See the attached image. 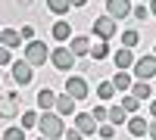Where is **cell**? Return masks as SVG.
<instances>
[{
	"label": "cell",
	"instance_id": "74e56055",
	"mask_svg": "<svg viewBox=\"0 0 156 140\" xmlns=\"http://www.w3.org/2000/svg\"><path fill=\"white\" fill-rule=\"evenodd\" d=\"M19 3H22V6H31V0H19Z\"/></svg>",
	"mask_w": 156,
	"mask_h": 140
},
{
	"label": "cell",
	"instance_id": "277c9868",
	"mask_svg": "<svg viewBox=\"0 0 156 140\" xmlns=\"http://www.w3.org/2000/svg\"><path fill=\"white\" fill-rule=\"evenodd\" d=\"M66 94L78 103V100H87V97H90V87H87V81H84V78H78V75H69V78H66Z\"/></svg>",
	"mask_w": 156,
	"mask_h": 140
},
{
	"label": "cell",
	"instance_id": "5b68a950",
	"mask_svg": "<svg viewBox=\"0 0 156 140\" xmlns=\"http://www.w3.org/2000/svg\"><path fill=\"white\" fill-rule=\"evenodd\" d=\"M90 28H94V34L100 37V41H109V37L119 31V25H115V19H109V16H97L94 22H90Z\"/></svg>",
	"mask_w": 156,
	"mask_h": 140
},
{
	"label": "cell",
	"instance_id": "f35d334b",
	"mask_svg": "<svg viewBox=\"0 0 156 140\" xmlns=\"http://www.w3.org/2000/svg\"><path fill=\"white\" fill-rule=\"evenodd\" d=\"M37 140H50V137H37Z\"/></svg>",
	"mask_w": 156,
	"mask_h": 140
},
{
	"label": "cell",
	"instance_id": "603a6c76",
	"mask_svg": "<svg viewBox=\"0 0 156 140\" xmlns=\"http://www.w3.org/2000/svg\"><path fill=\"white\" fill-rule=\"evenodd\" d=\"M137 41H140V34H137L134 28L122 31V47H128V50H131V47H137Z\"/></svg>",
	"mask_w": 156,
	"mask_h": 140
},
{
	"label": "cell",
	"instance_id": "7a4b0ae2",
	"mask_svg": "<svg viewBox=\"0 0 156 140\" xmlns=\"http://www.w3.org/2000/svg\"><path fill=\"white\" fill-rule=\"evenodd\" d=\"M47 59H50V50L44 47V41H28V47H25V62L34 69V66H44Z\"/></svg>",
	"mask_w": 156,
	"mask_h": 140
},
{
	"label": "cell",
	"instance_id": "2e32d148",
	"mask_svg": "<svg viewBox=\"0 0 156 140\" xmlns=\"http://www.w3.org/2000/svg\"><path fill=\"white\" fill-rule=\"evenodd\" d=\"M69 50H72V56H87V50H90V41L78 34V37H72V41H69Z\"/></svg>",
	"mask_w": 156,
	"mask_h": 140
},
{
	"label": "cell",
	"instance_id": "cb8c5ba5",
	"mask_svg": "<svg viewBox=\"0 0 156 140\" xmlns=\"http://www.w3.org/2000/svg\"><path fill=\"white\" fill-rule=\"evenodd\" d=\"M97 97H100V100H112V97H115V87H112L109 81H100V84H97Z\"/></svg>",
	"mask_w": 156,
	"mask_h": 140
},
{
	"label": "cell",
	"instance_id": "836d02e7",
	"mask_svg": "<svg viewBox=\"0 0 156 140\" xmlns=\"http://www.w3.org/2000/svg\"><path fill=\"white\" fill-rule=\"evenodd\" d=\"M147 134H150V140H156V121H150V125H147Z\"/></svg>",
	"mask_w": 156,
	"mask_h": 140
},
{
	"label": "cell",
	"instance_id": "8992f818",
	"mask_svg": "<svg viewBox=\"0 0 156 140\" xmlns=\"http://www.w3.org/2000/svg\"><path fill=\"white\" fill-rule=\"evenodd\" d=\"M50 62H53L59 72H72V69H75V56H72V50H69V47H53Z\"/></svg>",
	"mask_w": 156,
	"mask_h": 140
},
{
	"label": "cell",
	"instance_id": "4fadbf2b",
	"mask_svg": "<svg viewBox=\"0 0 156 140\" xmlns=\"http://www.w3.org/2000/svg\"><path fill=\"white\" fill-rule=\"evenodd\" d=\"M53 41H59V44H66L69 37H72V22H53Z\"/></svg>",
	"mask_w": 156,
	"mask_h": 140
},
{
	"label": "cell",
	"instance_id": "f1b7e54d",
	"mask_svg": "<svg viewBox=\"0 0 156 140\" xmlns=\"http://www.w3.org/2000/svg\"><path fill=\"white\" fill-rule=\"evenodd\" d=\"M97 134H100V140H109V137L115 134V125H100V128H97Z\"/></svg>",
	"mask_w": 156,
	"mask_h": 140
},
{
	"label": "cell",
	"instance_id": "d6986e66",
	"mask_svg": "<svg viewBox=\"0 0 156 140\" xmlns=\"http://www.w3.org/2000/svg\"><path fill=\"white\" fill-rule=\"evenodd\" d=\"M128 131H131L134 137H144L147 134V121L140 118V115H131V118H128Z\"/></svg>",
	"mask_w": 156,
	"mask_h": 140
},
{
	"label": "cell",
	"instance_id": "9a60e30c",
	"mask_svg": "<svg viewBox=\"0 0 156 140\" xmlns=\"http://www.w3.org/2000/svg\"><path fill=\"white\" fill-rule=\"evenodd\" d=\"M53 103H56V94L50 90V87H41V90H37V106H41V112L53 109Z\"/></svg>",
	"mask_w": 156,
	"mask_h": 140
},
{
	"label": "cell",
	"instance_id": "8d00e7d4",
	"mask_svg": "<svg viewBox=\"0 0 156 140\" xmlns=\"http://www.w3.org/2000/svg\"><path fill=\"white\" fill-rule=\"evenodd\" d=\"M150 115L156 118V100H153V103H150Z\"/></svg>",
	"mask_w": 156,
	"mask_h": 140
},
{
	"label": "cell",
	"instance_id": "7c38bea8",
	"mask_svg": "<svg viewBox=\"0 0 156 140\" xmlns=\"http://www.w3.org/2000/svg\"><path fill=\"white\" fill-rule=\"evenodd\" d=\"M75 128L81 131V134H94V128H97V121L90 118V112H78V115H75Z\"/></svg>",
	"mask_w": 156,
	"mask_h": 140
},
{
	"label": "cell",
	"instance_id": "30bf717a",
	"mask_svg": "<svg viewBox=\"0 0 156 140\" xmlns=\"http://www.w3.org/2000/svg\"><path fill=\"white\" fill-rule=\"evenodd\" d=\"M112 62H115V69H131V62H134V53H131V50H128V47H119V50H115V56H112Z\"/></svg>",
	"mask_w": 156,
	"mask_h": 140
},
{
	"label": "cell",
	"instance_id": "d4e9b609",
	"mask_svg": "<svg viewBox=\"0 0 156 140\" xmlns=\"http://www.w3.org/2000/svg\"><path fill=\"white\" fill-rule=\"evenodd\" d=\"M125 112H137V106H140V100L137 97H131V94H128V97H122V103H119Z\"/></svg>",
	"mask_w": 156,
	"mask_h": 140
},
{
	"label": "cell",
	"instance_id": "ac0fdd59",
	"mask_svg": "<svg viewBox=\"0 0 156 140\" xmlns=\"http://www.w3.org/2000/svg\"><path fill=\"white\" fill-rule=\"evenodd\" d=\"M109 84L115 87V94H119V90H128V87H131V75H128V72H122V69H119V72L112 75V81H109Z\"/></svg>",
	"mask_w": 156,
	"mask_h": 140
},
{
	"label": "cell",
	"instance_id": "9c48e42d",
	"mask_svg": "<svg viewBox=\"0 0 156 140\" xmlns=\"http://www.w3.org/2000/svg\"><path fill=\"white\" fill-rule=\"evenodd\" d=\"M31 78H34V72H31V66L25 59H19V62H12V81H16L19 87H25V84H31Z\"/></svg>",
	"mask_w": 156,
	"mask_h": 140
},
{
	"label": "cell",
	"instance_id": "d6a6232c",
	"mask_svg": "<svg viewBox=\"0 0 156 140\" xmlns=\"http://www.w3.org/2000/svg\"><path fill=\"white\" fill-rule=\"evenodd\" d=\"M90 118H94V121H103V118H106V109H103V106H97L94 112H90Z\"/></svg>",
	"mask_w": 156,
	"mask_h": 140
},
{
	"label": "cell",
	"instance_id": "4316f807",
	"mask_svg": "<svg viewBox=\"0 0 156 140\" xmlns=\"http://www.w3.org/2000/svg\"><path fill=\"white\" fill-rule=\"evenodd\" d=\"M131 16H134L137 22H147V19H150V6H144V3H140V6H131Z\"/></svg>",
	"mask_w": 156,
	"mask_h": 140
},
{
	"label": "cell",
	"instance_id": "5bb4252c",
	"mask_svg": "<svg viewBox=\"0 0 156 140\" xmlns=\"http://www.w3.org/2000/svg\"><path fill=\"white\" fill-rule=\"evenodd\" d=\"M56 115H62V118H66V115H75V100L66 94V97H56Z\"/></svg>",
	"mask_w": 156,
	"mask_h": 140
},
{
	"label": "cell",
	"instance_id": "83f0119b",
	"mask_svg": "<svg viewBox=\"0 0 156 140\" xmlns=\"http://www.w3.org/2000/svg\"><path fill=\"white\" fill-rule=\"evenodd\" d=\"M3 140H25V131L22 128H6L3 131Z\"/></svg>",
	"mask_w": 156,
	"mask_h": 140
},
{
	"label": "cell",
	"instance_id": "484cf974",
	"mask_svg": "<svg viewBox=\"0 0 156 140\" xmlns=\"http://www.w3.org/2000/svg\"><path fill=\"white\" fill-rule=\"evenodd\" d=\"M34 125H37V112H31V109L22 112V125H19V128L25 131V128H34Z\"/></svg>",
	"mask_w": 156,
	"mask_h": 140
},
{
	"label": "cell",
	"instance_id": "4dcf8cb0",
	"mask_svg": "<svg viewBox=\"0 0 156 140\" xmlns=\"http://www.w3.org/2000/svg\"><path fill=\"white\" fill-rule=\"evenodd\" d=\"M9 62H12V50L0 47V66H9Z\"/></svg>",
	"mask_w": 156,
	"mask_h": 140
},
{
	"label": "cell",
	"instance_id": "44dd1931",
	"mask_svg": "<svg viewBox=\"0 0 156 140\" xmlns=\"http://www.w3.org/2000/svg\"><path fill=\"white\" fill-rule=\"evenodd\" d=\"M69 0H47V9L50 12H53V16H66V12H69Z\"/></svg>",
	"mask_w": 156,
	"mask_h": 140
},
{
	"label": "cell",
	"instance_id": "3957f363",
	"mask_svg": "<svg viewBox=\"0 0 156 140\" xmlns=\"http://www.w3.org/2000/svg\"><path fill=\"white\" fill-rule=\"evenodd\" d=\"M131 69H134V78H137V81H150L153 75H156V56H140V59H134Z\"/></svg>",
	"mask_w": 156,
	"mask_h": 140
},
{
	"label": "cell",
	"instance_id": "ba28073f",
	"mask_svg": "<svg viewBox=\"0 0 156 140\" xmlns=\"http://www.w3.org/2000/svg\"><path fill=\"white\" fill-rule=\"evenodd\" d=\"M16 115H19V97L0 94V118H16Z\"/></svg>",
	"mask_w": 156,
	"mask_h": 140
},
{
	"label": "cell",
	"instance_id": "6da1fadb",
	"mask_svg": "<svg viewBox=\"0 0 156 140\" xmlns=\"http://www.w3.org/2000/svg\"><path fill=\"white\" fill-rule=\"evenodd\" d=\"M37 131H41V137H50V140H59L62 131H66V121H62V115H56V112H41L37 115V125H34Z\"/></svg>",
	"mask_w": 156,
	"mask_h": 140
},
{
	"label": "cell",
	"instance_id": "e0dca14e",
	"mask_svg": "<svg viewBox=\"0 0 156 140\" xmlns=\"http://www.w3.org/2000/svg\"><path fill=\"white\" fill-rule=\"evenodd\" d=\"M131 97H137V100H147V97H153V87H150V81H131Z\"/></svg>",
	"mask_w": 156,
	"mask_h": 140
},
{
	"label": "cell",
	"instance_id": "52a82bcc",
	"mask_svg": "<svg viewBox=\"0 0 156 140\" xmlns=\"http://www.w3.org/2000/svg\"><path fill=\"white\" fill-rule=\"evenodd\" d=\"M106 16L115 19V22L131 16V0H106Z\"/></svg>",
	"mask_w": 156,
	"mask_h": 140
},
{
	"label": "cell",
	"instance_id": "f546056e",
	"mask_svg": "<svg viewBox=\"0 0 156 140\" xmlns=\"http://www.w3.org/2000/svg\"><path fill=\"white\" fill-rule=\"evenodd\" d=\"M19 37H22V41H34V28H31V25H22V28H19Z\"/></svg>",
	"mask_w": 156,
	"mask_h": 140
},
{
	"label": "cell",
	"instance_id": "ffe728a7",
	"mask_svg": "<svg viewBox=\"0 0 156 140\" xmlns=\"http://www.w3.org/2000/svg\"><path fill=\"white\" fill-rule=\"evenodd\" d=\"M106 118H109L112 125H122V121H128V112H125L122 106H109V109H106Z\"/></svg>",
	"mask_w": 156,
	"mask_h": 140
},
{
	"label": "cell",
	"instance_id": "e575fe53",
	"mask_svg": "<svg viewBox=\"0 0 156 140\" xmlns=\"http://www.w3.org/2000/svg\"><path fill=\"white\" fill-rule=\"evenodd\" d=\"M69 3H72V6H84L87 0H69Z\"/></svg>",
	"mask_w": 156,
	"mask_h": 140
},
{
	"label": "cell",
	"instance_id": "d590c367",
	"mask_svg": "<svg viewBox=\"0 0 156 140\" xmlns=\"http://www.w3.org/2000/svg\"><path fill=\"white\" fill-rule=\"evenodd\" d=\"M150 16H156V0H150Z\"/></svg>",
	"mask_w": 156,
	"mask_h": 140
},
{
	"label": "cell",
	"instance_id": "1f68e13d",
	"mask_svg": "<svg viewBox=\"0 0 156 140\" xmlns=\"http://www.w3.org/2000/svg\"><path fill=\"white\" fill-rule=\"evenodd\" d=\"M62 137H66V140H81L84 134L78 131V128H69V131H62Z\"/></svg>",
	"mask_w": 156,
	"mask_h": 140
},
{
	"label": "cell",
	"instance_id": "7402d4cb",
	"mask_svg": "<svg viewBox=\"0 0 156 140\" xmlns=\"http://www.w3.org/2000/svg\"><path fill=\"white\" fill-rule=\"evenodd\" d=\"M87 53H90V56H94V59L100 62V59H106V56H109V44H106V41H100L97 47H90Z\"/></svg>",
	"mask_w": 156,
	"mask_h": 140
},
{
	"label": "cell",
	"instance_id": "8fae6325",
	"mask_svg": "<svg viewBox=\"0 0 156 140\" xmlns=\"http://www.w3.org/2000/svg\"><path fill=\"white\" fill-rule=\"evenodd\" d=\"M19 44H22V37H19L16 28H0V47L12 50V47H19Z\"/></svg>",
	"mask_w": 156,
	"mask_h": 140
},
{
	"label": "cell",
	"instance_id": "ab89813d",
	"mask_svg": "<svg viewBox=\"0 0 156 140\" xmlns=\"http://www.w3.org/2000/svg\"><path fill=\"white\" fill-rule=\"evenodd\" d=\"M153 56H156V47H153Z\"/></svg>",
	"mask_w": 156,
	"mask_h": 140
}]
</instances>
